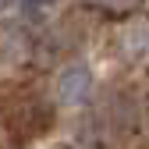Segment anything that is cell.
Instances as JSON below:
<instances>
[{"label": "cell", "instance_id": "1", "mask_svg": "<svg viewBox=\"0 0 149 149\" xmlns=\"http://www.w3.org/2000/svg\"><path fill=\"white\" fill-rule=\"evenodd\" d=\"M89 92H92V71H89V64H82V61L64 64L61 74H57V100L64 107H78V103L89 100Z\"/></svg>", "mask_w": 149, "mask_h": 149}, {"label": "cell", "instance_id": "2", "mask_svg": "<svg viewBox=\"0 0 149 149\" xmlns=\"http://www.w3.org/2000/svg\"><path fill=\"white\" fill-rule=\"evenodd\" d=\"M103 4H110V7H124V4H135V0H103Z\"/></svg>", "mask_w": 149, "mask_h": 149}]
</instances>
